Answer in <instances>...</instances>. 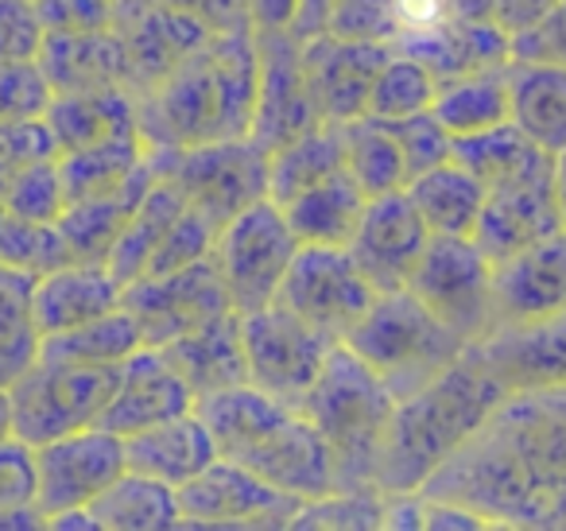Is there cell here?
I'll return each instance as SVG.
<instances>
[{"instance_id":"1","label":"cell","mask_w":566,"mask_h":531,"mask_svg":"<svg viewBox=\"0 0 566 531\" xmlns=\"http://www.w3.org/2000/svg\"><path fill=\"white\" fill-rule=\"evenodd\" d=\"M419 492L458 500L493 528H563L566 388L509 392Z\"/></svg>"},{"instance_id":"2","label":"cell","mask_w":566,"mask_h":531,"mask_svg":"<svg viewBox=\"0 0 566 531\" xmlns=\"http://www.w3.org/2000/svg\"><path fill=\"white\" fill-rule=\"evenodd\" d=\"M256 32L210 35L167 79L136 97L148 148L179 152L252 133L256 113Z\"/></svg>"},{"instance_id":"3","label":"cell","mask_w":566,"mask_h":531,"mask_svg":"<svg viewBox=\"0 0 566 531\" xmlns=\"http://www.w3.org/2000/svg\"><path fill=\"white\" fill-rule=\"evenodd\" d=\"M504 396L509 392L481 365L478 353L465 350L434 381L396 399L377 461V492L392 497L423 489L442 461H450L478 435Z\"/></svg>"},{"instance_id":"4","label":"cell","mask_w":566,"mask_h":531,"mask_svg":"<svg viewBox=\"0 0 566 531\" xmlns=\"http://www.w3.org/2000/svg\"><path fill=\"white\" fill-rule=\"evenodd\" d=\"M195 407L210 427L218 458L237 461L295 500H315L342 489L331 446L303 407L283 404L252 384L210 392Z\"/></svg>"},{"instance_id":"5","label":"cell","mask_w":566,"mask_h":531,"mask_svg":"<svg viewBox=\"0 0 566 531\" xmlns=\"http://www.w3.org/2000/svg\"><path fill=\"white\" fill-rule=\"evenodd\" d=\"M300 407L331 446L342 489H377L380 446L396 412L388 384L346 342H338Z\"/></svg>"},{"instance_id":"6","label":"cell","mask_w":566,"mask_h":531,"mask_svg":"<svg viewBox=\"0 0 566 531\" xmlns=\"http://www.w3.org/2000/svg\"><path fill=\"white\" fill-rule=\"evenodd\" d=\"M342 342L388 384L396 399L423 388L470 350L408 288L380 291Z\"/></svg>"},{"instance_id":"7","label":"cell","mask_w":566,"mask_h":531,"mask_svg":"<svg viewBox=\"0 0 566 531\" xmlns=\"http://www.w3.org/2000/svg\"><path fill=\"white\" fill-rule=\"evenodd\" d=\"M295 252H300V237L283 218V206L272 198H260L213 233L210 260L226 283L233 311L244 314L275 303Z\"/></svg>"},{"instance_id":"8","label":"cell","mask_w":566,"mask_h":531,"mask_svg":"<svg viewBox=\"0 0 566 531\" xmlns=\"http://www.w3.org/2000/svg\"><path fill=\"white\" fill-rule=\"evenodd\" d=\"M120 365H74L40 357L17 384L12 396V435L40 446L48 438L102 423V412L117 388Z\"/></svg>"},{"instance_id":"9","label":"cell","mask_w":566,"mask_h":531,"mask_svg":"<svg viewBox=\"0 0 566 531\" xmlns=\"http://www.w3.org/2000/svg\"><path fill=\"white\" fill-rule=\"evenodd\" d=\"M156 171L182 190L190 210H198L213 229H221L244 206L268 198V152L249 136L213 140L198 148L164 152L151 148Z\"/></svg>"},{"instance_id":"10","label":"cell","mask_w":566,"mask_h":531,"mask_svg":"<svg viewBox=\"0 0 566 531\" xmlns=\"http://www.w3.org/2000/svg\"><path fill=\"white\" fill-rule=\"evenodd\" d=\"M496 264L470 237H431L408 291L465 345H478L496 326Z\"/></svg>"},{"instance_id":"11","label":"cell","mask_w":566,"mask_h":531,"mask_svg":"<svg viewBox=\"0 0 566 531\" xmlns=\"http://www.w3.org/2000/svg\"><path fill=\"white\" fill-rule=\"evenodd\" d=\"M241 319V345L249 384L283 404L300 407L303 396L315 388L326 357L338 342L318 334L303 319H295L287 306L268 303L260 311H244Z\"/></svg>"},{"instance_id":"12","label":"cell","mask_w":566,"mask_h":531,"mask_svg":"<svg viewBox=\"0 0 566 531\" xmlns=\"http://www.w3.org/2000/svg\"><path fill=\"white\" fill-rule=\"evenodd\" d=\"M377 299L373 283L354 264L349 249H334V244H300L292 268L283 275L275 303L287 306L295 319L315 326L318 334L342 337L357 326L369 303Z\"/></svg>"},{"instance_id":"13","label":"cell","mask_w":566,"mask_h":531,"mask_svg":"<svg viewBox=\"0 0 566 531\" xmlns=\"http://www.w3.org/2000/svg\"><path fill=\"white\" fill-rule=\"evenodd\" d=\"M125 469V438L102 423L48 438L35 446V508L43 520L66 508H90Z\"/></svg>"},{"instance_id":"14","label":"cell","mask_w":566,"mask_h":531,"mask_svg":"<svg viewBox=\"0 0 566 531\" xmlns=\"http://www.w3.org/2000/svg\"><path fill=\"white\" fill-rule=\"evenodd\" d=\"M182 528H287L303 500L260 481L244 466L213 458L202 473L175 489Z\"/></svg>"},{"instance_id":"15","label":"cell","mask_w":566,"mask_h":531,"mask_svg":"<svg viewBox=\"0 0 566 531\" xmlns=\"http://www.w3.org/2000/svg\"><path fill=\"white\" fill-rule=\"evenodd\" d=\"M256 113H252L249 140L272 156L275 148L318 125V110L311 97L300 35L256 32Z\"/></svg>"},{"instance_id":"16","label":"cell","mask_w":566,"mask_h":531,"mask_svg":"<svg viewBox=\"0 0 566 531\" xmlns=\"http://www.w3.org/2000/svg\"><path fill=\"white\" fill-rule=\"evenodd\" d=\"M125 311L136 319L144 345H167L187 330L233 311L213 260H198L190 268L151 280H136L125 288Z\"/></svg>"},{"instance_id":"17","label":"cell","mask_w":566,"mask_h":531,"mask_svg":"<svg viewBox=\"0 0 566 531\" xmlns=\"http://www.w3.org/2000/svg\"><path fill=\"white\" fill-rule=\"evenodd\" d=\"M388 55H392V43L385 40H346L334 32L303 40V66H307L318 121L342 125V121L365 117L373 82Z\"/></svg>"},{"instance_id":"18","label":"cell","mask_w":566,"mask_h":531,"mask_svg":"<svg viewBox=\"0 0 566 531\" xmlns=\"http://www.w3.org/2000/svg\"><path fill=\"white\" fill-rule=\"evenodd\" d=\"M427 244H431V229L411 206L408 190H392V195L369 198L361 226L349 241V257L380 295V291L408 288Z\"/></svg>"},{"instance_id":"19","label":"cell","mask_w":566,"mask_h":531,"mask_svg":"<svg viewBox=\"0 0 566 531\" xmlns=\"http://www.w3.org/2000/svg\"><path fill=\"white\" fill-rule=\"evenodd\" d=\"M470 350L504 392L566 388V311L547 319L504 322Z\"/></svg>"},{"instance_id":"20","label":"cell","mask_w":566,"mask_h":531,"mask_svg":"<svg viewBox=\"0 0 566 531\" xmlns=\"http://www.w3.org/2000/svg\"><path fill=\"white\" fill-rule=\"evenodd\" d=\"M558 229H563V218H558L555 164H551L547 171L485 190V210H481V221L473 229V244L493 264H501L504 257L558 233Z\"/></svg>"},{"instance_id":"21","label":"cell","mask_w":566,"mask_h":531,"mask_svg":"<svg viewBox=\"0 0 566 531\" xmlns=\"http://www.w3.org/2000/svg\"><path fill=\"white\" fill-rule=\"evenodd\" d=\"M195 407V392L182 381L159 345H140L125 365L117 368V388L102 412V427L117 430L120 438L164 423Z\"/></svg>"},{"instance_id":"22","label":"cell","mask_w":566,"mask_h":531,"mask_svg":"<svg viewBox=\"0 0 566 531\" xmlns=\"http://www.w3.org/2000/svg\"><path fill=\"white\" fill-rule=\"evenodd\" d=\"M117 35L125 43L128 82H133L136 97L156 86L159 79H167L190 51H198L210 40V32H202L195 20L179 17L171 9H159L156 0H128V4H120Z\"/></svg>"},{"instance_id":"23","label":"cell","mask_w":566,"mask_h":531,"mask_svg":"<svg viewBox=\"0 0 566 531\" xmlns=\"http://www.w3.org/2000/svg\"><path fill=\"white\" fill-rule=\"evenodd\" d=\"M493 295L496 326L566 311V229L504 257L493 272Z\"/></svg>"},{"instance_id":"24","label":"cell","mask_w":566,"mask_h":531,"mask_svg":"<svg viewBox=\"0 0 566 531\" xmlns=\"http://www.w3.org/2000/svg\"><path fill=\"white\" fill-rule=\"evenodd\" d=\"M120 303H125V283L109 272V264L94 260H63L32 283V306L43 337L102 319Z\"/></svg>"},{"instance_id":"25","label":"cell","mask_w":566,"mask_h":531,"mask_svg":"<svg viewBox=\"0 0 566 531\" xmlns=\"http://www.w3.org/2000/svg\"><path fill=\"white\" fill-rule=\"evenodd\" d=\"M396 51L419 59L427 71L442 82L465 79V74L493 71V66L512 63V40L501 28L489 24H465V20H439L419 32H403L392 40Z\"/></svg>"},{"instance_id":"26","label":"cell","mask_w":566,"mask_h":531,"mask_svg":"<svg viewBox=\"0 0 566 531\" xmlns=\"http://www.w3.org/2000/svg\"><path fill=\"white\" fill-rule=\"evenodd\" d=\"M213 458H218V446H213V435L198 415V407L171 415L164 423H151L136 435H125V466L133 473L156 477L171 489L202 473Z\"/></svg>"},{"instance_id":"27","label":"cell","mask_w":566,"mask_h":531,"mask_svg":"<svg viewBox=\"0 0 566 531\" xmlns=\"http://www.w3.org/2000/svg\"><path fill=\"white\" fill-rule=\"evenodd\" d=\"M171 357V365L182 373V381L195 392V404L210 392L233 388V384H249V368H244V345H241V319L237 311H226L218 319L202 322V326L187 330L175 342L159 345Z\"/></svg>"},{"instance_id":"28","label":"cell","mask_w":566,"mask_h":531,"mask_svg":"<svg viewBox=\"0 0 566 531\" xmlns=\"http://www.w3.org/2000/svg\"><path fill=\"white\" fill-rule=\"evenodd\" d=\"M509 113L512 125L543 152H566V66L539 59L509 63Z\"/></svg>"},{"instance_id":"29","label":"cell","mask_w":566,"mask_h":531,"mask_svg":"<svg viewBox=\"0 0 566 531\" xmlns=\"http://www.w3.org/2000/svg\"><path fill=\"white\" fill-rule=\"evenodd\" d=\"M40 66L55 94H86V90H133L128 82L125 43L117 32L97 35H48Z\"/></svg>"},{"instance_id":"30","label":"cell","mask_w":566,"mask_h":531,"mask_svg":"<svg viewBox=\"0 0 566 531\" xmlns=\"http://www.w3.org/2000/svg\"><path fill=\"white\" fill-rule=\"evenodd\" d=\"M48 128L59 152H78L113 136L140 133V105L133 90H86V94H55L48 110Z\"/></svg>"},{"instance_id":"31","label":"cell","mask_w":566,"mask_h":531,"mask_svg":"<svg viewBox=\"0 0 566 531\" xmlns=\"http://www.w3.org/2000/svg\"><path fill=\"white\" fill-rule=\"evenodd\" d=\"M403 190H408L423 226L431 229V237H470L473 241V229L485 210V183L470 167H462L450 156L431 171L416 175Z\"/></svg>"},{"instance_id":"32","label":"cell","mask_w":566,"mask_h":531,"mask_svg":"<svg viewBox=\"0 0 566 531\" xmlns=\"http://www.w3.org/2000/svg\"><path fill=\"white\" fill-rule=\"evenodd\" d=\"M369 195L349 179V171L342 167L338 175L315 183L303 195H295L292 202H283V218L292 226V233L300 237V244H334V249H349L357 226L365 218Z\"/></svg>"},{"instance_id":"33","label":"cell","mask_w":566,"mask_h":531,"mask_svg":"<svg viewBox=\"0 0 566 531\" xmlns=\"http://www.w3.org/2000/svg\"><path fill=\"white\" fill-rule=\"evenodd\" d=\"M156 156H151V167L140 175L136 183H128L117 195H102V198H82V202H66L63 218L55 221L59 237L66 244V257L71 260H94V264H105L109 260V249L117 244L125 221L133 218V210L140 206V198L148 195V187L156 183Z\"/></svg>"},{"instance_id":"34","label":"cell","mask_w":566,"mask_h":531,"mask_svg":"<svg viewBox=\"0 0 566 531\" xmlns=\"http://www.w3.org/2000/svg\"><path fill=\"white\" fill-rule=\"evenodd\" d=\"M148 167H151V148L144 144L140 133L113 136V140L90 144V148L63 152V156H59V175H63L66 202L117 195L128 183L140 179Z\"/></svg>"},{"instance_id":"35","label":"cell","mask_w":566,"mask_h":531,"mask_svg":"<svg viewBox=\"0 0 566 531\" xmlns=\"http://www.w3.org/2000/svg\"><path fill=\"white\" fill-rule=\"evenodd\" d=\"M431 117L439 121L450 140H470V136L509 125V66L442 82L439 94H434Z\"/></svg>"},{"instance_id":"36","label":"cell","mask_w":566,"mask_h":531,"mask_svg":"<svg viewBox=\"0 0 566 531\" xmlns=\"http://www.w3.org/2000/svg\"><path fill=\"white\" fill-rule=\"evenodd\" d=\"M182 210H187V198H182V190L175 187L171 179L156 175V183H151L148 195L140 198V206L133 210V218L125 221L117 244L109 249V260H105V264H109V272L117 275L125 288L148 272L151 252L159 249L164 233L175 226V218H179Z\"/></svg>"},{"instance_id":"37","label":"cell","mask_w":566,"mask_h":531,"mask_svg":"<svg viewBox=\"0 0 566 531\" xmlns=\"http://www.w3.org/2000/svg\"><path fill=\"white\" fill-rule=\"evenodd\" d=\"M342 167H346L342 128L331 125V121H318L307 133H300L295 140H287L283 148H275L268 156V198L280 206L292 202L295 195L338 175Z\"/></svg>"},{"instance_id":"38","label":"cell","mask_w":566,"mask_h":531,"mask_svg":"<svg viewBox=\"0 0 566 531\" xmlns=\"http://www.w3.org/2000/svg\"><path fill=\"white\" fill-rule=\"evenodd\" d=\"M97 520V531H159V528H182L179 500L175 489L156 477L125 473L90 504Z\"/></svg>"},{"instance_id":"39","label":"cell","mask_w":566,"mask_h":531,"mask_svg":"<svg viewBox=\"0 0 566 531\" xmlns=\"http://www.w3.org/2000/svg\"><path fill=\"white\" fill-rule=\"evenodd\" d=\"M32 272L0 264V388H12L43 357V330L32 306Z\"/></svg>"},{"instance_id":"40","label":"cell","mask_w":566,"mask_h":531,"mask_svg":"<svg viewBox=\"0 0 566 531\" xmlns=\"http://www.w3.org/2000/svg\"><path fill=\"white\" fill-rule=\"evenodd\" d=\"M342 156H346V171L357 187L369 198L392 195V190L408 187V164L396 144L392 128L377 117H354L342 121Z\"/></svg>"},{"instance_id":"41","label":"cell","mask_w":566,"mask_h":531,"mask_svg":"<svg viewBox=\"0 0 566 531\" xmlns=\"http://www.w3.org/2000/svg\"><path fill=\"white\" fill-rule=\"evenodd\" d=\"M450 156L458 159L462 167H470L485 190L493 187H504V183H516L524 175H535V171H547L555 164L551 152H543L539 144H532L516 125H501L493 133H481V136H470V140H454Z\"/></svg>"},{"instance_id":"42","label":"cell","mask_w":566,"mask_h":531,"mask_svg":"<svg viewBox=\"0 0 566 531\" xmlns=\"http://www.w3.org/2000/svg\"><path fill=\"white\" fill-rule=\"evenodd\" d=\"M140 345V326H136V319L120 303L117 311L102 314V319L43 337V357L74 361V365H125Z\"/></svg>"},{"instance_id":"43","label":"cell","mask_w":566,"mask_h":531,"mask_svg":"<svg viewBox=\"0 0 566 531\" xmlns=\"http://www.w3.org/2000/svg\"><path fill=\"white\" fill-rule=\"evenodd\" d=\"M434 94H439V79L419 59L392 48V55L385 59L377 82H373L365 117L403 121V117H416V113H431Z\"/></svg>"},{"instance_id":"44","label":"cell","mask_w":566,"mask_h":531,"mask_svg":"<svg viewBox=\"0 0 566 531\" xmlns=\"http://www.w3.org/2000/svg\"><path fill=\"white\" fill-rule=\"evenodd\" d=\"M0 206L17 218L32 221V226H55L66 210V190L63 175H59L55 159H32V164L9 171L4 187H0Z\"/></svg>"},{"instance_id":"45","label":"cell","mask_w":566,"mask_h":531,"mask_svg":"<svg viewBox=\"0 0 566 531\" xmlns=\"http://www.w3.org/2000/svg\"><path fill=\"white\" fill-rule=\"evenodd\" d=\"M287 528H331V531H377L385 528V492L377 489H334L326 497L303 500Z\"/></svg>"},{"instance_id":"46","label":"cell","mask_w":566,"mask_h":531,"mask_svg":"<svg viewBox=\"0 0 566 531\" xmlns=\"http://www.w3.org/2000/svg\"><path fill=\"white\" fill-rule=\"evenodd\" d=\"M55 102L40 59L0 63V121H43Z\"/></svg>"},{"instance_id":"47","label":"cell","mask_w":566,"mask_h":531,"mask_svg":"<svg viewBox=\"0 0 566 531\" xmlns=\"http://www.w3.org/2000/svg\"><path fill=\"white\" fill-rule=\"evenodd\" d=\"M213 233H218V229H213L210 221L202 218V214L187 206V210L175 218V226L164 233L159 249L151 252L148 272H144L140 280L179 272V268H190V264H198V260H206V257H210V249H213Z\"/></svg>"},{"instance_id":"48","label":"cell","mask_w":566,"mask_h":531,"mask_svg":"<svg viewBox=\"0 0 566 531\" xmlns=\"http://www.w3.org/2000/svg\"><path fill=\"white\" fill-rule=\"evenodd\" d=\"M48 35H97L117 32V0H32Z\"/></svg>"},{"instance_id":"49","label":"cell","mask_w":566,"mask_h":531,"mask_svg":"<svg viewBox=\"0 0 566 531\" xmlns=\"http://www.w3.org/2000/svg\"><path fill=\"white\" fill-rule=\"evenodd\" d=\"M385 125L392 128L396 144H400V152H403V164H408V183L416 179V175L439 167L442 159H450L454 140L442 133V125L431 117V113H416V117H403V121H385Z\"/></svg>"},{"instance_id":"50","label":"cell","mask_w":566,"mask_h":531,"mask_svg":"<svg viewBox=\"0 0 566 531\" xmlns=\"http://www.w3.org/2000/svg\"><path fill=\"white\" fill-rule=\"evenodd\" d=\"M43 40L48 32L35 17L32 0H0V63L40 59Z\"/></svg>"},{"instance_id":"51","label":"cell","mask_w":566,"mask_h":531,"mask_svg":"<svg viewBox=\"0 0 566 531\" xmlns=\"http://www.w3.org/2000/svg\"><path fill=\"white\" fill-rule=\"evenodd\" d=\"M35 508V446L24 438H0V512Z\"/></svg>"},{"instance_id":"52","label":"cell","mask_w":566,"mask_h":531,"mask_svg":"<svg viewBox=\"0 0 566 531\" xmlns=\"http://www.w3.org/2000/svg\"><path fill=\"white\" fill-rule=\"evenodd\" d=\"M396 0H338L326 32L346 35V40H385L392 43Z\"/></svg>"},{"instance_id":"53","label":"cell","mask_w":566,"mask_h":531,"mask_svg":"<svg viewBox=\"0 0 566 531\" xmlns=\"http://www.w3.org/2000/svg\"><path fill=\"white\" fill-rule=\"evenodd\" d=\"M156 4L159 9H171V12H179V17L195 20V24L210 35L252 32L249 0H156Z\"/></svg>"},{"instance_id":"54","label":"cell","mask_w":566,"mask_h":531,"mask_svg":"<svg viewBox=\"0 0 566 531\" xmlns=\"http://www.w3.org/2000/svg\"><path fill=\"white\" fill-rule=\"evenodd\" d=\"M512 59H539V63L566 66V0H558V9L539 28L512 40Z\"/></svg>"},{"instance_id":"55","label":"cell","mask_w":566,"mask_h":531,"mask_svg":"<svg viewBox=\"0 0 566 531\" xmlns=\"http://www.w3.org/2000/svg\"><path fill=\"white\" fill-rule=\"evenodd\" d=\"M558 9V0H493V20L509 40L539 28L551 12Z\"/></svg>"},{"instance_id":"56","label":"cell","mask_w":566,"mask_h":531,"mask_svg":"<svg viewBox=\"0 0 566 531\" xmlns=\"http://www.w3.org/2000/svg\"><path fill=\"white\" fill-rule=\"evenodd\" d=\"M423 497V531H470V528H493L481 512L458 504V500H442V497Z\"/></svg>"},{"instance_id":"57","label":"cell","mask_w":566,"mask_h":531,"mask_svg":"<svg viewBox=\"0 0 566 531\" xmlns=\"http://www.w3.org/2000/svg\"><path fill=\"white\" fill-rule=\"evenodd\" d=\"M252 32H295L300 0H249Z\"/></svg>"},{"instance_id":"58","label":"cell","mask_w":566,"mask_h":531,"mask_svg":"<svg viewBox=\"0 0 566 531\" xmlns=\"http://www.w3.org/2000/svg\"><path fill=\"white\" fill-rule=\"evenodd\" d=\"M334 9H338V0H300V20H295V35H300V40H311V35L326 32V24H331Z\"/></svg>"},{"instance_id":"59","label":"cell","mask_w":566,"mask_h":531,"mask_svg":"<svg viewBox=\"0 0 566 531\" xmlns=\"http://www.w3.org/2000/svg\"><path fill=\"white\" fill-rule=\"evenodd\" d=\"M442 17L465 20V24H489L493 20V0H442Z\"/></svg>"},{"instance_id":"60","label":"cell","mask_w":566,"mask_h":531,"mask_svg":"<svg viewBox=\"0 0 566 531\" xmlns=\"http://www.w3.org/2000/svg\"><path fill=\"white\" fill-rule=\"evenodd\" d=\"M48 531H66V528H86V531H97V520L90 508H66V512H55L43 520Z\"/></svg>"},{"instance_id":"61","label":"cell","mask_w":566,"mask_h":531,"mask_svg":"<svg viewBox=\"0 0 566 531\" xmlns=\"http://www.w3.org/2000/svg\"><path fill=\"white\" fill-rule=\"evenodd\" d=\"M0 528H43V512L40 508H9L0 512Z\"/></svg>"},{"instance_id":"62","label":"cell","mask_w":566,"mask_h":531,"mask_svg":"<svg viewBox=\"0 0 566 531\" xmlns=\"http://www.w3.org/2000/svg\"><path fill=\"white\" fill-rule=\"evenodd\" d=\"M555 202H558V218H563V229H566V152L555 156Z\"/></svg>"},{"instance_id":"63","label":"cell","mask_w":566,"mask_h":531,"mask_svg":"<svg viewBox=\"0 0 566 531\" xmlns=\"http://www.w3.org/2000/svg\"><path fill=\"white\" fill-rule=\"evenodd\" d=\"M12 435V396L9 388H0V438Z\"/></svg>"},{"instance_id":"64","label":"cell","mask_w":566,"mask_h":531,"mask_svg":"<svg viewBox=\"0 0 566 531\" xmlns=\"http://www.w3.org/2000/svg\"><path fill=\"white\" fill-rule=\"evenodd\" d=\"M117 4H128V0H117Z\"/></svg>"}]
</instances>
